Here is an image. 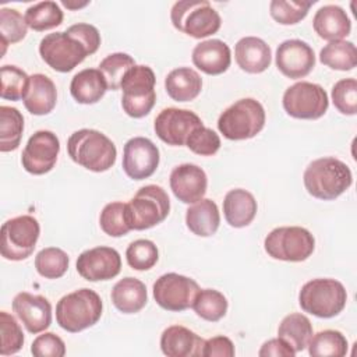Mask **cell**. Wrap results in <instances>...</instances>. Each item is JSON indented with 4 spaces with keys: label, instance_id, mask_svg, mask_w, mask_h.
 Here are the masks:
<instances>
[{
    "label": "cell",
    "instance_id": "obj_15",
    "mask_svg": "<svg viewBox=\"0 0 357 357\" xmlns=\"http://www.w3.org/2000/svg\"><path fill=\"white\" fill-rule=\"evenodd\" d=\"M204 126L199 116L187 109L166 107L155 119L153 128L156 135L167 145H185L190 134Z\"/></svg>",
    "mask_w": 357,
    "mask_h": 357
},
{
    "label": "cell",
    "instance_id": "obj_3",
    "mask_svg": "<svg viewBox=\"0 0 357 357\" xmlns=\"http://www.w3.org/2000/svg\"><path fill=\"white\" fill-rule=\"evenodd\" d=\"M102 298L91 289L82 287L63 296L56 305V321L67 332L77 333L93 326L102 317Z\"/></svg>",
    "mask_w": 357,
    "mask_h": 357
},
{
    "label": "cell",
    "instance_id": "obj_2",
    "mask_svg": "<svg viewBox=\"0 0 357 357\" xmlns=\"http://www.w3.org/2000/svg\"><path fill=\"white\" fill-rule=\"evenodd\" d=\"M67 152L77 165L96 173L109 170L117 156L113 141L92 128H81L73 132L67 141Z\"/></svg>",
    "mask_w": 357,
    "mask_h": 357
},
{
    "label": "cell",
    "instance_id": "obj_29",
    "mask_svg": "<svg viewBox=\"0 0 357 357\" xmlns=\"http://www.w3.org/2000/svg\"><path fill=\"white\" fill-rule=\"evenodd\" d=\"M220 223V213L218 205L209 199L202 198L194 202L185 212V225L194 234L199 237H209L216 233Z\"/></svg>",
    "mask_w": 357,
    "mask_h": 357
},
{
    "label": "cell",
    "instance_id": "obj_36",
    "mask_svg": "<svg viewBox=\"0 0 357 357\" xmlns=\"http://www.w3.org/2000/svg\"><path fill=\"white\" fill-rule=\"evenodd\" d=\"M191 307L202 319L216 322L226 315L227 300L223 293L215 289H204L197 293Z\"/></svg>",
    "mask_w": 357,
    "mask_h": 357
},
{
    "label": "cell",
    "instance_id": "obj_6",
    "mask_svg": "<svg viewBox=\"0 0 357 357\" xmlns=\"http://www.w3.org/2000/svg\"><path fill=\"white\" fill-rule=\"evenodd\" d=\"M170 212L167 192L156 184L141 187L126 204L127 223L131 230H146L163 222Z\"/></svg>",
    "mask_w": 357,
    "mask_h": 357
},
{
    "label": "cell",
    "instance_id": "obj_27",
    "mask_svg": "<svg viewBox=\"0 0 357 357\" xmlns=\"http://www.w3.org/2000/svg\"><path fill=\"white\" fill-rule=\"evenodd\" d=\"M107 89L106 79L99 68H85L77 73L70 84L71 96L82 105L99 102Z\"/></svg>",
    "mask_w": 357,
    "mask_h": 357
},
{
    "label": "cell",
    "instance_id": "obj_44",
    "mask_svg": "<svg viewBox=\"0 0 357 357\" xmlns=\"http://www.w3.org/2000/svg\"><path fill=\"white\" fill-rule=\"evenodd\" d=\"M0 354L10 356L21 350L24 346V333L17 319L7 311L0 312Z\"/></svg>",
    "mask_w": 357,
    "mask_h": 357
},
{
    "label": "cell",
    "instance_id": "obj_25",
    "mask_svg": "<svg viewBox=\"0 0 357 357\" xmlns=\"http://www.w3.org/2000/svg\"><path fill=\"white\" fill-rule=\"evenodd\" d=\"M24 100L25 109L35 116L49 114L57 102V91L54 82L45 74H33Z\"/></svg>",
    "mask_w": 357,
    "mask_h": 357
},
{
    "label": "cell",
    "instance_id": "obj_40",
    "mask_svg": "<svg viewBox=\"0 0 357 357\" xmlns=\"http://www.w3.org/2000/svg\"><path fill=\"white\" fill-rule=\"evenodd\" d=\"M1 75V89L0 96L8 100L24 99L29 86L28 74L18 68L17 66H3L0 68Z\"/></svg>",
    "mask_w": 357,
    "mask_h": 357
},
{
    "label": "cell",
    "instance_id": "obj_18",
    "mask_svg": "<svg viewBox=\"0 0 357 357\" xmlns=\"http://www.w3.org/2000/svg\"><path fill=\"white\" fill-rule=\"evenodd\" d=\"M275 63L283 75L297 79L308 75L315 67V54L307 42L287 39L278 46Z\"/></svg>",
    "mask_w": 357,
    "mask_h": 357
},
{
    "label": "cell",
    "instance_id": "obj_41",
    "mask_svg": "<svg viewBox=\"0 0 357 357\" xmlns=\"http://www.w3.org/2000/svg\"><path fill=\"white\" fill-rule=\"evenodd\" d=\"M314 1L303 0H272L269 3L271 17L282 25H294L304 20Z\"/></svg>",
    "mask_w": 357,
    "mask_h": 357
},
{
    "label": "cell",
    "instance_id": "obj_33",
    "mask_svg": "<svg viewBox=\"0 0 357 357\" xmlns=\"http://www.w3.org/2000/svg\"><path fill=\"white\" fill-rule=\"evenodd\" d=\"M24 131L21 112L11 106H0V151L10 152L20 146Z\"/></svg>",
    "mask_w": 357,
    "mask_h": 357
},
{
    "label": "cell",
    "instance_id": "obj_10",
    "mask_svg": "<svg viewBox=\"0 0 357 357\" xmlns=\"http://www.w3.org/2000/svg\"><path fill=\"white\" fill-rule=\"evenodd\" d=\"M39 234V222L31 215H21L6 220L1 226V257L8 261L28 258L36 247Z\"/></svg>",
    "mask_w": 357,
    "mask_h": 357
},
{
    "label": "cell",
    "instance_id": "obj_46",
    "mask_svg": "<svg viewBox=\"0 0 357 357\" xmlns=\"http://www.w3.org/2000/svg\"><path fill=\"white\" fill-rule=\"evenodd\" d=\"M185 145L191 152L197 155L212 156L220 148V138L213 130L205 126H201L190 134Z\"/></svg>",
    "mask_w": 357,
    "mask_h": 357
},
{
    "label": "cell",
    "instance_id": "obj_9",
    "mask_svg": "<svg viewBox=\"0 0 357 357\" xmlns=\"http://www.w3.org/2000/svg\"><path fill=\"white\" fill-rule=\"evenodd\" d=\"M264 248L273 259L301 262L314 252L315 238L304 227L282 226L273 229L265 237Z\"/></svg>",
    "mask_w": 357,
    "mask_h": 357
},
{
    "label": "cell",
    "instance_id": "obj_28",
    "mask_svg": "<svg viewBox=\"0 0 357 357\" xmlns=\"http://www.w3.org/2000/svg\"><path fill=\"white\" fill-rule=\"evenodd\" d=\"M110 297L114 307L123 314H135L141 311L148 301L145 284L131 276L119 280L113 286Z\"/></svg>",
    "mask_w": 357,
    "mask_h": 357
},
{
    "label": "cell",
    "instance_id": "obj_24",
    "mask_svg": "<svg viewBox=\"0 0 357 357\" xmlns=\"http://www.w3.org/2000/svg\"><path fill=\"white\" fill-rule=\"evenodd\" d=\"M312 26L319 38L329 42L343 40L351 31V22L346 11L335 4L318 8L312 18Z\"/></svg>",
    "mask_w": 357,
    "mask_h": 357
},
{
    "label": "cell",
    "instance_id": "obj_34",
    "mask_svg": "<svg viewBox=\"0 0 357 357\" xmlns=\"http://www.w3.org/2000/svg\"><path fill=\"white\" fill-rule=\"evenodd\" d=\"M307 347L312 357H343L347 353V339L339 331L325 329L312 335Z\"/></svg>",
    "mask_w": 357,
    "mask_h": 357
},
{
    "label": "cell",
    "instance_id": "obj_21",
    "mask_svg": "<svg viewBox=\"0 0 357 357\" xmlns=\"http://www.w3.org/2000/svg\"><path fill=\"white\" fill-rule=\"evenodd\" d=\"M205 340L195 332L181 325L166 328L160 336V349L167 357L202 356Z\"/></svg>",
    "mask_w": 357,
    "mask_h": 357
},
{
    "label": "cell",
    "instance_id": "obj_45",
    "mask_svg": "<svg viewBox=\"0 0 357 357\" xmlns=\"http://www.w3.org/2000/svg\"><path fill=\"white\" fill-rule=\"evenodd\" d=\"M332 102L335 107L347 116L357 113V81L354 78H343L332 88Z\"/></svg>",
    "mask_w": 357,
    "mask_h": 357
},
{
    "label": "cell",
    "instance_id": "obj_43",
    "mask_svg": "<svg viewBox=\"0 0 357 357\" xmlns=\"http://www.w3.org/2000/svg\"><path fill=\"white\" fill-rule=\"evenodd\" d=\"M127 264L135 271H148L159 259V251L153 241L139 238L132 241L126 250Z\"/></svg>",
    "mask_w": 357,
    "mask_h": 357
},
{
    "label": "cell",
    "instance_id": "obj_17",
    "mask_svg": "<svg viewBox=\"0 0 357 357\" xmlns=\"http://www.w3.org/2000/svg\"><path fill=\"white\" fill-rule=\"evenodd\" d=\"M75 266L85 280H110L120 273L121 258L114 248L99 245L81 252Z\"/></svg>",
    "mask_w": 357,
    "mask_h": 357
},
{
    "label": "cell",
    "instance_id": "obj_39",
    "mask_svg": "<svg viewBox=\"0 0 357 357\" xmlns=\"http://www.w3.org/2000/svg\"><path fill=\"white\" fill-rule=\"evenodd\" d=\"M134 66H135V61L130 54L117 52L106 56L100 61L99 71L103 74L107 88L112 91H117L121 86V81L126 73Z\"/></svg>",
    "mask_w": 357,
    "mask_h": 357
},
{
    "label": "cell",
    "instance_id": "obj_22",
    "mask_svg": "<svg viewBox=\"0 0 357 357\" xmlns=\"http://www.w3.org/2000/svg\"><path fill=\"white\" fill-rule=\"evenodd\" d=\"M194 66L208 75L223 74L231 63L230 47L220 39H208L195 45L192 50Z\"/></svg>",
    "mask_w": 357,
    "mask_h": 357
},
{
    "label": "cell",
    "instance_id": "obj_7",
    "mask_svg": "<svg viewBox=\"0 0 357 357\" xmlns=\"http://www.w3.org/2000/svg\"><path fill=\"white\" fill-rule=\"evenodd\" d=\"M173 26L195 39L206 38L219 31L220 15L206 0H180L170 10Z\"/></svg>",
    "mask_w": 357,
    "mask_h": 357
},
{
    "label": "cell",
    "instance_id": "obj_30",
    "mask_svg": "<svg viewBox=\"0 0 357 357\" xmlns=\"http://www.w3.org/2000/svg\"><path fill=\"white\" fill-rule=\"evenodd\" d=\"M167 95L176 102L194 100L202 89L201 75L190 67H178L172 70L165 78Z\"/></svg>",
    "mask_w": 357,
    "mask_h": 357
},
{
    "label": "cell",
    "instance_id": "obj_12",
    "mask_svg": "<svg viewBox=\"0 0 357 357\" xmlns=\"http://www.w3.org/2000/svg\"><path fill=\"white\" fill-rule=\"evenodd\" d=\"M282 103L284 112L294 119L317 120L326 113L329 99L321 85L300 81L284 91Z\"/></svg>",
    "mask_w": 357,
    "mask_h": 357
},
{
    "label": "cell",
    "instance_id": "obj_48",
    "mask_svg": "<svg viewBox=\"0 0 357 357\" xmlns=\"http://www.w3.org/2000/svg\"><path fill=\"white\" fill-rule=\"evenodd\" d=\"M67 32L73 35L75 39H78L88 50L89 54H93L99 46H100V33L96 29V26L86 24V22H78L71 25Z\"/></svg>",
    "mask_w": 357,
    "mask_h": 357
},
{
    "label": "cell",
    "instance_id": "obj_14",
    "mask_svg": "<svg viewBox=\"0 0 357 357\" xmlns=\"http://www.w3.org/2000/svg\"><path fill=\"white\" fill-rule=\"evenodd\" d=\"M60 152V141L57 135L49 130H39L32 134L22 151V167L35 176L50 172Z\"/></svg>",
    "mask_w": 357,
    "mask_h": 357
},
{
    "label": "cell",
    "instance_id": "obj_51",
    "mask_svg": "<svg viewBox=\"0 0 357 357\" xmlns=\"http://www.w3.org/2000/svg\"><path fill=\"white\" fill-rule=\"evenodd\" d=\"M86 4H89V1H82V3H79V4H73V3H70V1H63V6H66L67 8H71V10H74V8H81V7H85Z\"/></svg>",
    "mask_w": 357,
    "mask_h": 357
},
{
    "label": "cell",
    "instance_id": "obj_49",
    "mask_svg": "<svg viewBox=\"0 0 357 357\" xmlns=\"http://www.w3.org/2000/svg\"><path fill=\"white\" fill-rule=\"evenodd\" d=\"M234 344L226 336H215L205 340L202 356L205 357H233Z\"/></svg>",
    "mask_w": 357,
    "mask_h": 357
},
{
    "label": "cell",
    "instance_id": "obj_16",
    "mask_svg": "<svg viewBox=\"0 0 357 357\" xmlns=\"http://www.w3.org/2000/svg\"><path fill=\"white\" fill-rule=\"evenodd\" d=\"M159 149L145 137L130 138L123 149V170L132 180L151 177L159 166Z\"/></svg>",
    "mask_w": 357,
    "mask_h": 357
},
{
    "label": "cell",
    "instance_id": "obj_5",
    "mask_svg": "<svg viewBox=\"0 0 357 357\" xmlns=\"http://www.w3.org/2000/svg\"><path fill=\"white\" fill-rule=\"evenodd\" d=\"M265 126L264 106L252 98H243L229 106L218 119V130L231 141L250 139Z\"/></svg>",
    "mask_w": 357,
    "mask_h": 357
},
{
    "label": "cell",
    "instance_id": "obj_13",
    "mask_svg": "<svg viewBox=\"0 0 357 357\" xmlns=\"http://www.w3.org/2000/svg\"><path fill=\"white\" fill-rule=\"evenodd\" d=\"M152 290L153 298L159 307L178 312L192 305V301L201 289L194 279L170 272L159 276L153 283Z\"/></svg>",
    "mask_w": 357,
    "mask_h": 357
},
{
    "label": "cell",
    "instance_id": "obj_19",
    "mask_svg": "<svg viewBox=\"0 0 357 357\" xmlns=\"http://www.w3.org/2000/svg\"><path fill=\"white\" fill-rule=\"evenodd\" d=\"M13 311L29 333H40L52 324V305L39 294L18 293L13 300Z\"/></svg>",
    "mask_w": 357,
    "mask_h": 357
},
{
    "label": "cell",
    "instance_id": "obj_37",
    "mask_svg": "<svg viewBox=\"0 0 357 357\" xmlns=\"http://www.w3.org/2000/svg\"><path fill=\"white\" fill-rule=\"evenodd\" d=\"M68 255L57 247H46L35 257L38 273L46 279H59L68 269Z\"/></svg>",
    "mask_w": 357,
    "mask_h": 357
},
{
    "label": "cell",
    "instance_id": "obj_26",
    "mask_svg": "<svg viewBox=\"0 0 357 357\" xmlns=\"http://www.w3.org/2000/svg\"><path fill=\"white\" fill-rule=\"evenodd\" d=\"M257 201L254 195L243 188L230 190L223 199V213L226 222L233 227L248 226L257 215Z\"/></svg>",
    "mask_w": 357,
    "mask_h": 357
},
{
    "label": "cell",
    "instance_id": "obj_32",
    "mask_svg": "<svg viewBox=\"0 0 357 357\" xmlns=\"http://www.w3.org/2000/svg\"><path fill=\"white\" fill-rule=\"evenodd\" d=\"M319 61L333 70L349 71L357 64V49L353 42L335 40L325 45L319 52Z\"/></svg>",
    "mask_w": 357,
    "mask_h": 357
},
{
    "label": "cell",
    "instance_id": "obj_4",
    "mask_svg": "<svg viewBox=\"0 0 357 357\" xmlns=\"http://www.w3.org/2000/svg\"><path fill=\"white\" fill-rule=\"evenodd\" d=\"M344 286L335 279L318 278L308 280L298 293V304L304 312L318 318H332L340 314L346 305Z\"/></svg>",
    "mask_w": 357,
    "mask_h": 357
},
{
    "label": "cell",
    "instance_id": "obj_23",
    "mask_svg": "<svg viewBox=\"0 0 357 357\" xmlns=\"http://www.w3.org/2000/svg\"><path fill=\"white\" fill-rule=\"evenodd\" d=\"M234 59L243 71L259 74L271 66L272 52L264 39L244 36L234 46Z\"/></svg>",
    "mask_w": 357,
    "mask_h": 357
},
{
    "label": "cell",
    "instance_id": "obj_20",
    "mask_svg": "<svg viewBox=\"0 0 357 357\" xmlns=\"http://www.w3.org/2000/svg\"><path fill=\"white\" fill-rule=\"evenodd\" d=\"M208 187L206 173L197 165L183 163L170 173V188L183 204H194L204 198Z\"/></svg>",
    "mask_w": 357,
    "mask_h": 357
},
{
    "label": "cell",
    "instance_id": "obj_31",
    "mask_svg": "<svg viewBox=\"0 0 357 357\" xmlns=\"http://www.w3.org/2000/svg\"><path fill=\"white\" fill-rule=\"evenodd\" d=\"M278 337L283 339L296 353L303 351L312 337V325L303 314H289L279 324Z\"/></svg>",
    "mask_w": 357,
    "mask_h": 357
},
{
    "label": "cell",
    "instance_id": "obj_38",
    "mask_svg": "<svg viewBox=\"0 0 357 357\" xmlns=\"http://www.w3.org/2000/svg\"><path fill=\"white\" fill-rule=\"evenodd\" d=\"M28 24L25 21V17L14 8L3 7L0 8V36H1V45H3V54L6 52L7 45L17 43L22 40L26 35Z\"/></svg>",
    "mask_w": 357,
    "mask_h": 357
},
{
    "label": "cell",
    "instance_id": "obj_1",
    "mask_svg": "<svg viewBox=\"0 0 357 357\" xmlns=\"http://www.w3.org/2000/svg\"><path fill=\"white\" fill-rule=\"evenodd\" d=\"M303 181L314 198L331 201L342 195L353 183L349 166L332 156L312 160L304 170Z\"/></svg>",
    "mask_w": 357,
    "mask_h": 357
},
{
    "label": "cell",
    "instance_id": "obj_47",
    "mask_svg": "<svg viewBox=\"0 0 357 357\" xmlns=\"http://www.w3.org/2000/svg\"><path fill=\"white\" fill-rule=\"evenodd\" d=\"M31 353L35 357H63L66 354V344L56 333L45 332L32 342Z\"/></svg>",
    "mask_w": 357,
    "mask_h": 357
},
{
    "label": "cell",
    "instance_id": "obj_35",
    "mask_svg": "<svg viewBox=\"0 0 357 357\" xmlns=\"http://www.w3.org/2000/svg\"><path fill=\"white\" fill-rule=\"evenodd\" d=\"M63 11L56 1H40L32 4L25 11V21L33 31L42 32L59 26L63 22Z\"/></svg>",
    "mask_w": 357,
    "mask_h": 357
},
{
    "label": "cell",
    "instance_id": "obj_11",
    "mask_svg": "<svg viewBox=\"0 0 357 357\" xmlns=\"http://www.w3.org/2000/svg\"><path fill=\"white\" fill-rule=\"evenodd\" d=\"M42 60L54 71L70 73L89 56L86 47L66 32L47 33L39 43Z\"/></svg>",
    "mask_w": 357,
    "mask_h": 357
},
{
    "label": "cell",
    "instance_id": "obj_8",
    "mask_svg": "<svg viewBox=\"0 0 357 357\" xmlns=\"http://www.w3.org/2000/svg\"><path fill=\"white\" fill-rule=\"evenodd\" d=\"M155 81V73L148 66L135 64L126 73L120 86L121 106L130 117L141 119L152 110L156 102Z\"/></svg>",
    "mask_w": 357,
    "mask_h": 357
},
{
    "label": "cell",
    "instance_id": "obj_50",
    "mask_svg": "<svg viewBox=\"0 0 357 357\" xmlns=\"http://www.w3.org/2000/svg\"><path fill=\"white\" fill-rule=\"evenodd\" d=\"M296 354V351L280 337H275V339H269L268 342H265L259 351L258 356L261 357H268V356H283V357H293Z\"/></svg>",
    "mask_w": 357,
    "mask_h": 357
},
{
    "label": "cell",
    "instance_id": "obj_42",
    "mask_svg": "<svg viewBox=\"0 0 357 357\" xmlns=\"http://www.w3.org/2000/svg\"><path fill=\"white\" fill-rule=\"evenodd\" d=\"M99 225L100 229L110 237L126 236L131 230L127 223L126 204L116 201L105 205L99 216Z\"/></svg>",
    "mask_w": 357,
    "mask_h": 357
}]
</instances>
